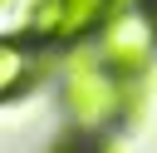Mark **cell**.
Masks as SVG:
<instances>
[{
    "instance_id": "obj_3",
    "label": "cell",
    "mask_w": 157,
    "mask_h": 153,
    "mask_svg": "<svg viewBox=\"0 0 157 153\" xmlns=\"http://www.w3.org/2000/svg\"><path fill=\"white\" fill-rule=\"evenodd\" d=\"M93 44H98V59L108 69H118L123 79L147 74V64L157 54V5H118Z\"/></svg>"
},
{
    "instance_id": "obj_2",
    "label": "cell",
    "mask_w": 157,
    "mask_h": 153,
    "mask_svg": "<svg viewBox=\"0 0 157 153\" xmlns=\"http://www.w3.org/2000/svg\"><path fill=\"white\" fill-rule=\"evenodd\" d=\"M118 0H25L20 10V35L34 39L39 49L49 44H83L98 39Z\"/></svg>"
},
{
    "instance_id": "obj_1",
    "label": "cell",
    "mask_w": 157,
    "mask_h": 153,
    "mask_svg": "<svg viewBox=\"0 0 157 153\" xmlns=\"http://www.w3.org/2000/svg\"><path fill=\"white\" fill-rule=\"evenodd\" d=\"M128 89H132V79H123L103 59L78 54L69 64V74H64V114H69V128H78L88 138L113 133L128 118Z\"/></svg>"
},
{
    "instance_id": "obj_4",
    "label": "cell",
    "mask_w": 157,
    "mask_h": 153,
    "mask_svg": "<svg viewBox=\"0 0 157 153\" xmlns=\"http://www.w3.org/2000/svg\"><path fill=\"white\" fill-rule=\"evenodd\" d=\"M0 99L5 104H15V99H25L29 89H34V79H39V69H44V59H39V44L34 39H25V35H5V44H0Z\"/></svg>"
}]
</instances>
